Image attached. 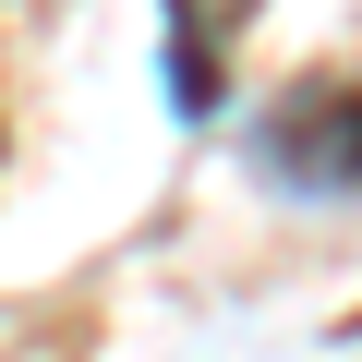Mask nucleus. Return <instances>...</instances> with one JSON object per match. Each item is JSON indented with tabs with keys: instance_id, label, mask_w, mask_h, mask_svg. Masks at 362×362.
<instances>
[{
	"instance_id": "nucleus-2",
	"label": "nucleus",
	"mask_w": 362,
	"mask_h": 362,
	"mask_svg": "<svg viewBox=\"0 0 362 362\" xmlns=\"http://www.w3.org/2000/svg\"><path fill=\"white\" fill-rule=\"evenodd\" d=\"M157 25H169V61H157L169 121H218V97H230V37L254 25V0H157Z\"/></svg>"
},
{
	"instance_id": "nucleus-1",
	"label": "nucleus",
	"mask_w": 362,
	"mask_h": 362,
	"mask_svg": "<svg viewBox=\"0 0 362 362\" xmlns=\"http://www.w3.org/2000/svg\"><path fill=\"white\" fill-rule=\"evenodd\" d=\"M254 169L302 206H362V85L350 73H302L254 109Z\"/></svg>"
}]
</instances>
